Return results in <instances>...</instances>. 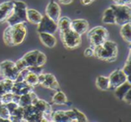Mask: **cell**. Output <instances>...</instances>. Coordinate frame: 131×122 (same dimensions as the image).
<instances>
[{"label": "cell", "instance_id": "obj_1", "mask_svg": "<svg viewBox=\"0 0 131 122\" xmlns=\"http://www.w3.org/2000/svg\"><path fill=\"white\" fill-rule=\"evenodd\" d=\"M27 35V28L25 23L17 24L14 25H8L4 31L3 40L6 46L15 47L22 43Z\"/></svg>", "mask_w": 131, "mask_h": 122}, {"label": "cell", "instance_id": "obj_2", "mask_svg": "<svg viewBox=\"0 0 131 122\" xmlns=\"http://www.w3.org/2000/svg\"><path fill=\"white\" fill-rule=\"evenodd\" d=\"M47 62V56L40 50H31L19 58L15 63L19 71L29 66H43Z\"/></svg>", "mask_w": 131, "mask_h": 122}, {"label": "cell", "instance_id": "obj_3", "mask_svg": "<svg viewBox=\"0 0 131 122\" xmlns=\"http://www.w3.org/2000/svg\"><path fill=\"white\" fill-rule=\"evenodd\" d=\"M93 56L106 62H113L118 58V45L107 39L102 44L93 48Z\"/></svg>", "mask_w": 131, "mask_h": 122}, {"label": "cell", "instance_id": "obj_4", "mask_svg": "<svg viewBox=\"0 0 131 122\" xmlns=\"http://www.w3.org/2000/svg\"><path fill=\"white\" fill-rule=\"evenodd\" d=\"M13 12L6 21L8 25H14V24H23V23L27 22V19H26L27 5L26 3H24V1H20V0H15L13 1Z\"/></svg>", "mask_w": 131, "mask_h": 122}, {"label": "cell", "instance_id": "obj_5", "mask_svg": "<svg viewBox=\"0 0 131 122\" xmlns=\"http://www.w3.org/2000/svg\"><path fill=\"white\" fill-rule=\"evenodd\" d=\"M59 35L64 47L67 48V49H77L81 45V42H82L81 35H79L78 33L74 31L70 28L64 30L62 31H59Z\"/></svg>", "mask_w": 131, "mask_h": 122}, {"label": "cell", "instance_id": "obj_6", "mask_svg": "<svg viewBox=\"0 0 131 122\" xmlns=\"http://www.w3.org/2000/svg\"><path fill=\"white\" fill-rule=\"evenodd\" d=\"M87 38L90 40V47L94 48L101 45L108 39V31L102 26H96L87 31Z\"/></svg>", "mask_w": 131, "mask_h": 122}, {"label": "cell", "instance_id": "obj_7", "mask_svg": "<svg viewBox=\"0 0 131 122\" xmlns=\"http://www.w3.org/2000/svg\"><path fill=\"white\" fill-rule=\"evenodd\" d=\"M111 7L112 8L113 13H114L116 24L121 26L131 21L130 6L114 4V5H111Z\"/></svg>", "mask_w": 131, "mask_h": 122}, {"label": "cell", "instance_id": "obj_8", "mask_svg": "<svg viewBox=\"0 0 131 122\" xmlns=\"http://www.w3.org/2000/svg\"><path fill=\"white\" fill-rule=\"evenodd\" d=\"M19 70L15 62L11 60H5L0 63V76L3 79L15 81L19 75Z\"/></svg>", "mask_w": 131, "mask_h": 122}, {"label": "cell", "instance_id": "obj_9", "mask_svg": "<svg viewBox=\"0 0 131 122\" xmlns=\"http://www.w3.org/2000/svg\"><path fill=\"white\" fill-rule=\"evenodd\" d=\"M24 121L46 122L43 114L33 104L24 107Z\"/></svg>", "mask_w": 131, "mask_h": 122}, {"label": "cell", "instance_id": "obj_10", "mask_svg": "<svg viewBox=\"0 0 131 122\" xmlns=\"http://www.w3.org/2000/svg\"><path fill=\"white\" fill-rule=\"evenodd\" d=\"M37 25H38V27H37V31L38 32H47L54 34L58 31L57 22H55L54 20L49 18L47 15H42L41 20Z\"/></svg>", "mask_w": 131, "mask_h": 122}, {"label": "cell", "instance_id": "obj_11", "mask_svg": "<svg viewBox=\"0 0 131 122\" xmlns=\"http://www.w3.org/2000/svg\"><path fill=\"white\" fill-rule=\"evenodd\" d=\"M108 77H109L110 83H111V90H114L117 86L123 84L127 80L130 81V78H128L125 75V73L122 71V69L114 70L113 72H111L110 76Z\"/></svg>", "mask_w": 131, "mask_h": 122}, {"label": "cell", "instance_id": "obj_12", "mask_svg": "<svg viewBox=\"0 0 131 122\" xmlns=\"http://www.w3.org/2000/svg\"><path fill=\"white\" fill-rule=\"evenodd\" d=\"M33 105L43 114V117L45 118L46 122L51 121V115H52L53 110H52V107H51V105L49 102L38 98L34 102Z\"/></svg>", "mask_w": 131, "mask_h": 122}, {"label": "cell", "instance_id": "obj_13", "mask_svg": "<svg viewBox=\"0 0 131 122\" xmlns=\"http://www.w3.org/2000/svg\"><path fill=\"white\" fill-rule=\"evenodd\" d=\"M45 12V15H47L49 18L54 20L55 22H58V19L60 18V15H61V8H60L59 5L53 0L48 3Z\"/></svg>", "mask_w": 131, "mask_h": 122}, {"label": "cell", "instance_id": "obj_14", "mask_svg": "<svg viewBox=\"0 0 131 122\" xmlns=\"http://www.w3.org/2000/svg\"><path fill=\"white\" fill-rule=\"evenodd\" d=\"M70 29H72L74 31L82 36L89 30V23L84 19H75V20L71 21Z\"/></svg>", "mask_w": 131, "mask_h": 122}, {"label": "cell", "instance_id": "obj_15", "mask_svg": "<svg viewBox=\"0 0 131 122\" xmlns=\"http://www.w3.org/2000/svg\"><path fill=\"white\" fill-rule=\"evenodd\" d=\"M40 85H42L43 87L47 88V89H50L53 91H58L60 90V86L58 84V80L56 79V77L54 76V75L50 73H47L44 75V79L41 82Z\"/></svg>", "mask_w": 131, "mask_h": 122}, {"label": "cell", "instance_id": "obj_16", "mask_svg": "<svg viewBox=\"0 0 131 122\" xmlns=\"http://www.w3.org/2000/svg\"><path fill=\"white\" fill-rule=\"evenodd\" d=\"M14 9L13 1H6L0 4V24L5 23Z\"/></svg>", "mask_w": 131, "mask_h": 122}, {"label": "cell", "instance_id": "obj_17", "mask_svg": "<svg viewBox=\"0 0 131 122\" xmlns=\"http://www.w3.org/2000/svg\"><path fill=\"white\" fill-rule=\"evenodd\" d=\"M39 33V38H40V41L42 42L44 46L47 48L52 49L56 46L57 44V39L54 36V34L47 32H38Z\"/></svg>", "mask_w": 131, "mask_h": 122}, {"label": "cell", "instance_id": "obj_18", "mask_svg": "<svg viewBox=\"0 0 131 122\" xmlns=\"http://www.w3.org/2000/svg\"><path fill=\"white\" fill-rule=\"evenodd\" d=\"M131 90V83L130 81L127 80L126 82H124L123 84H119L118 86H117L113 91H114V94L118 100H123L125 94L128 91Z\"/></svg>", "mask_w": 131, "mask_h": 122}, {"label": "cell", "instance_id": "obj_19", "mask_svg": "<svg viewBox=\"0 0 131 122\" xmlns=\"http://www.w3.org/2000/svg\"><path fill=\"white\" fill-rule=\"evenodd\" d=\"M38 99V95L34 93L33 91L30 92V93H26V94L21 95L20 100H19L18 105L22 106V107H25V106L31 105V104L34 103L35 101Z\"/></svg>", "mask_w": 131, "mask_h": 122}, {"label": "cell", "instance_id": "obj_20", "mask_svg": "<svg viewBox=\"0 0 131 122\" xmlns=\"http://www.w3.org/2000/svg\"><path fill=\"white\" fill-rule=\"evenodd\" d=\"M42 18V15L36 9L32 8H27L26 9V19L27 22L32 24H38Z\"/></svg>", "mask_w": 131, "mask_h": 122}, {"label": "cell", "instance_id": "obj_21", "mask_svg": "<svg viewBox=\"0 0 131 122\" xmlns=\"http://www.w3.org/2000/svg\"><path fill=\"white\" fill-rule=\"evenodd\" d=\"M96 87L101 91H109L111 90V83H110L109 77L103 76V75H99L95 80Z\"/></svg>", "mask_w": 131, "mask_h": 122}, {"label": "cell", "instance_id": "obj_22", "mask_svg": "<svg viewBox=\"0 0 131 122\" xmlns=\"http://www.w3.org/2000/svg\"><path fill=\"white\" fill-rule=\"evenodd\" d=\"M24 107L18 105L11 113H10L9 121L11 122H20L24 121Z\"/></svg>", "mask_w": 131, "mask_h": 122}, {"label": "cell", "instance_id": "obj_23", "mask_svg": "<svg viewBox=\"0 0 131 122\" xmlns=\"http://www.w3.org/2000/svg\"><path fill=\"white\" fill-rule=\"evenodd\" d=\"M51 102L53 104H56V105H65L68 103V98L63 92L58 90L53 94L52 98H51Z\"/></svg>", "mask_w": 131, "mask_h": 122}, {"label": "cell", "instance_id": "obj_24", "mask_svg": "<svg viewBox=\"0 0 131 122\" xmlns=\"http://www.w3.org/2000/svg\"><path fill=\"white\" fill-rule=\"evenodd\" d=\"M102 21L105 24H116V20H115V15L113 13L112 8L110 6L105 11L103 12Z\"/></svg>", "mask_w": 131, "mask_h": 122}, {"label": "cell", "instance_id": "obj_25", "mask_svg": "<svg viewBox=\"0 0 131 122\" xmlns=\"http://www.w3.org/2000/svg\"><path fill=\"white\" fill-rule=\"evenodd\" d=\"M120 35L122 39L127 43L131 42V22L121 25L120 28Z\"/></svg>", "mask_w": 131, "mask_h": 122}, {"label": "cell", "instance_id": "obj_26", "mask_svg": "<svg viewBox=\"0 0 131 122\" xmlns=\"http://www.w3.org/2000/svg\"><path fill=\"white\" fill-rule=\"evenodd\" d=\"M51 121L54 122H69L68 118L66 115L65 110H57L52 112Z\"/></svg>", "mask_w": 131, "mask_h": 122}, {"label": "cell", "instance_id": "obj_27", "mask_svg": "<svg viewBox=\"0 0 131 122\" xmlns=\"http://www.w3.org/2000/svg\"><path fill=\"white\" fill-rule=\"evenodd\" d=\"M71 21H72L71 19L67 16L60 17L58 22H57V24H58V29L59 30V31H62L64 30H67L68 28H70Z\"/></svg>", "mask_w": 131, "mask_h": 122}, {"label": "cell", "instance_id": "obj_28", "mask_svg": "<svg viewBox=\"0 0 131 122\" xmlns=\"http://www.w3.org/2000/svg\"><path fill=\"white\" fill-rule=\"evenodd\" d=\"M24 82L27 83L29 85L31 86H35L37 84H39L38 82V75H36L35 73H32V72L29 71L27 73V75L24 77Z\"/></svg>", "mask_w": 131, "mask_h": 122}, {"label": "cell", "instance_id": "obj_29", "mask_svg": "<svg viewBox=\"0 0 131 122\" xmlns=\"http://www.w3.org/2000/svg\"><path fill=\"white\" fill-rule=\"evenodd\" d=\"M9 118H10V112L7 109V108L6 107L5 104H2L0 106V118L3 122L7 121L9 122Z\"/></svg>", "mask_w": 131, "mask_h": 122}, {"label": "cell", "instance_id": "obj_30", "mask_svg": "<svg viewBox=\"0 0 131 122\" xmlns=\"http://www.w3.org/2000/svg\"><path fill=\"white\" fill-rule=\"evenodd\" d=\"M1 82H2L5 93H10V92L12 91V88H13V84H14V82H15V81L10 80V79L4 78L1 80Z\"/></svg>", "mask_w": 131, "mask_h": 122}, {"label": "cell", "instance_id": "obj_31", "mask_svg": "<svg viewBox=\"0 0 131 122\" xmlns=\"http://www.w3.org/2000/svg\"><path fill=\"white\" fill-rule=\"evenodd\" d=\"M122 71L125 73V75H127V77H130V73H131V66H130V52L128 54V57H127V59L126 61L125 65H124L123 68H122Z\"/></svg>", "mask_w": 131, "mask_h": 122}, {"label": "cell", "instance_id": "obj_32", "mask_svg": "<svg viewBox=\"0 0 131 122\" xmlns=\"http://www.w3.org/2000/svg\"><path fill=\"white\" fill-rule=\"evenodd\" d=\"M66 112V115L67 117L68 118V120L69 122H77V114H75V109H68V110H65Z\"/></svg>", "mask_w": 131, "mask_h": 122}, {"label": "cell", "instance_id": "obj_33", "mask_svg": "<svg viewBox=\"0 0 131 122\" xmlns=\"http://www.w3.org/2000/svg\"><path fill=\"white\" fill-rule=\"evenodd\" d=\"M75 111V114H77V122H87L88 121V118L84 113L82 112L81 110H79L77 108H74Z\"/></svg>", "mask_w": 131, "mask_h": 122}, {"label": "cell", "instance_id": "obj_34", "mask_svg": "<svg viewBox=\"0 0 131 122\" xmlns=\"http://www.w3.org/2000/svg\"><path fill=\"white\" fill-rule=\"evenodd\" d=\"M27 69L29 71L32 72V73H35L36 75H40L43 72V68L42 66H29L27 68Z\"/></svg>", "mask_w": 131, "mask_h": 122}, {"label": "cell", "instance_id": "obj_35", "mask_svg": "<svg viewBox=\"0 0 131 122\" xmlns=\"http://www.w3.org/2000/svg\"><path fill=\"white\" fill-rule=\"evenodd\" d=\"M5 105H6V107L7 108V109L8 110H9V112L11 113L12 111L14 110V109H15V108L17 107V106H18V104L17 103H15V102H8V103H6V104H5Z\"/></svg>", "mask_w": 131, "mask_h": 122}, {"label": "cell", "instance_id": "obj_36", "mask_svg": "<svg viewBox=\"0 0 131 122\" xmlns=\"http://www.w3.org/2000/svg\"><path fill=\"white\" fill-rule=\"evenodd\" d=\"M84 57L86 58H90V57H93V48H87V49H84Z\"/></svg>", "mask_w": 131, "mask_h": 122}, {"label": "cell", "instance_id": "obj_37", "mask_svg": "<svg viewBox=\"0 0 131 122\" xmlns=\"http://www.w3.org/2000/svg\"><path fill=\"white\" fill-rule=\"evenodd\" d=\"M113 2L116 5H127V6H130L131 0H113Z\"/></svg>", "mask_w": 131, "mask_h": 122}, {"label": "cell", "instance_id": "obj_38", "mask_svg": "<svg viewBox=\"0 0 131 122\" xmlns=\"http://www.w3.org/2000/svg\"><path fill=\"white\" fill-rule=\"evenodd\" d=\"M131 91V90H130ZM130 91H128L127 93L125 94V96H124V98H123V100L122 101H124V102H126V103H127V104H130L131 103V94H130Z\"/></svg>", "mask_w": 131, "mask_h": 122}, {"label": "cell", "instance_id": "obj_39", "mask_svg": "<svg viewBox=\"0 0 131 122\" xmlns=\"http://www.w3.org/2000/svg\"><path fill=\"white\" fill-rule=\"evenodd\" d=\"M58 1H59V4L68 6V5H71L73 3L74 0H58Z\"/></svg>", "mask_w": 131, "mask_h": 122}, {"label": "cell", "instance_id": "obj_40", "mask_svg": "<svg viewBox=\"0 0 131 122\" xmlns=\"http://www.w3.org/2000/svg\"><path fill=\"white\" fill-rule=\"evenodd\" d=\"M80 1H81V3L84 5V6H88V5L92 4L94 0H80Z\"/></svg>", "mask_w": 131, "mask_h": 122}, {"label": "cell", "instance_id": "obj_41", "mask_svg": "<svg viewBox=\"0 0 131 122\" xmlns=\"http://www.w3.org/2000/svg\"><path fill=\"white\" fill-rule=\"evenodd\" d=\"M0 98H1V95H0Z\"/></svg>", "mask_w": 131, "mask_h": 122}]
</instances>
